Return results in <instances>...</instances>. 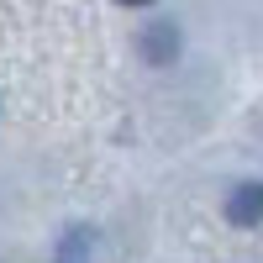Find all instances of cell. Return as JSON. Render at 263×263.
<instances>
[{
  "label": "cell",
  "mask_w": 263,
  "mask_h": 263,
  "mask_svg": "<svg viewBox=\"0 0 263 263\" xmlns=\"http://www.w3.org/2000/svg\"><path fill=\"white\" fill-rule=\"evenodd\" d=\"M227 221L232 227H258L263 221V184H237L232 195H227Z\"/></svg>",
  "instance_id": "6da1fadb"
},
{
  "label": "cell",
  "mask_w": 263,
  "mask_h": 263,
  "mask_svg": "<svg viewBox=\"0 0 263 263\" xmlns=\"http://www.w3.org/2000/svg\"><path fill=\"white\" fill-rule=\"evenodd\" d=\"M142 58L147 63H168L174 53H179V32H174V21H153V27H142Z\"/></svg>",
  "instance_id": "7a4b0ae2"
},
{
  "label": "cell",
  "mask_w": 263,
  "mask_h": 263,
  "mask_svg": "<svg viewBox=\"0 0 263 263\" xmlns=\"http://www.w3.org/2000/svg\"><path fill=\"white\" fill-rule=\"evenodd\" d=\"M84 248H90V232H69V237H63V253H58V263H84V258H90Z\"/></svg>",
  "instance_id": "3957f363"
},
{
  "label": "cell",
  "mask_w": 263,
  "mask_h": 263,
  "mask_svg": "<svg viewBox=\"0 0 263 263\" xmlns=\"http://www.w3.org/2000/svg\"><path fill=\"white\" fill-rule=\"evenodd\" d=\"M121 6H147V0H121Z\"/></svg>",
  "instance_id": "277c9868"
}]
</instances>
